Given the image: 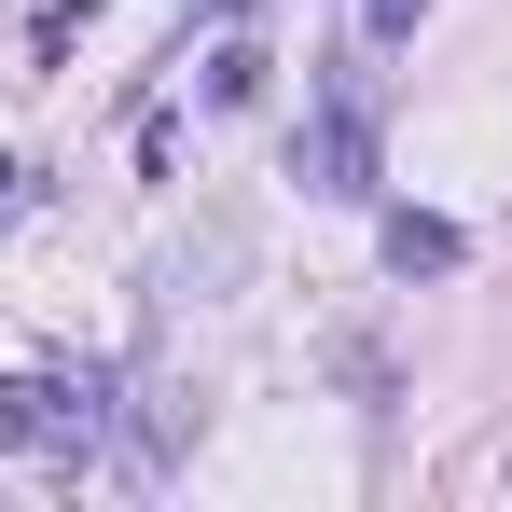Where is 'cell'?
<instances>
[{
	"instance_id": "obj_5",
	"label": "cell",
	"mask_w": 512,
	"mask_h": 512,
	"mask_svg": "<svg viewBox=\"0 0 512 512\" xmlns=\"http://www.w3.org/2000/svg\"><path fill=\"white\" fill-rule=\"evenodd\" d=\"M416 14H429V0H360V28H374V42H416Z\"/></svg>"
},
{
	"instance_id": "obj_1",
	"label": "cell",
	"mask_w": 512,
	"mask_h": 512,
	"mask_svg": "<svg viewBox=\"0 0 512 512\" xmlns=\"http://www.w3.org/2000/svg\"><path fill=\"white\" fill-rule=\"evenodd\" d=\"M291 180H305V194H333V208H360V194H374V84H360V70H333V84H319L305 139H291Z\"/></svg>"
},
{
	"instance_id": "obj_3",
	"label": "cell",
	"mask_w": 512,
	"mask_h": 512,
	"mask_svg": "<svg viewBox=\"0 0 512 512\" xmlns=\"http://www.w3.org/2000/svg\"><path fill=\"white\" fill-rule=\"evenodd\" d=\"M471 263V236L457 222H429V208H388V277H457Z\"/></svg>"
},
{
	"instance_id": "obj_4",
	"label": "cell",
	"mask_w": 512,
	"mask_h": 512,
	"mask_svg": "<svg viewBox=\"0 0 512 512\" xmlns=\"http://www.w3.org/2000/svg\"><path fill=\"white\" fill-rule=\"evenodd\" d=\"M263 70H277L263 42H222V56H208V111H263Z\"/></svg>"
},
{
	"instance_id": "obj_2",
	"label": "cell",
	"mask_w": 512,
	"mask_h": 512,
	"mask_svg": "<svg viewBox=\"0 0 512 512\" xmlns=\"http://www.w3.org/2000/svg\"><path fill=\"white\" fill-rule=\"evenodd\" d=\"M97 429H111V374H14L0 388V443H28V457H97Z\"/></svg>"
},
{
	"instance_id": "obj_6",
	"label": "cell",
	"mask_w": 512,
	"mask_h": 512,
	"mask_svg": "<svg viewBox=\"0 0 512 512\" xmlns=\"http://www.w3.org/2000/svg\"><path fill=\"white\" fill-rule=\"evenodd\" d=\"M14 194H28V167H14V153H0V208H14Z\"/></svg>"
}]
</instances>
